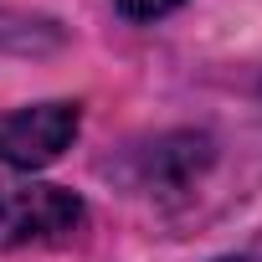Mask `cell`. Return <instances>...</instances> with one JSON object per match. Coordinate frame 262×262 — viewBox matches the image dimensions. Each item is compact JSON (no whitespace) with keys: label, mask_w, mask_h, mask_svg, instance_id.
<instances>
[{"label":"cell","mask_w":262,"mask_h":262,"mask_svg":"<svg viewBox=\"0 0 262 262\" xmlns=\"http://www.w3.org/2000/svg\"><path fill=\"white\" fill-rule=\"evenodd\" d=\"M82 221H88V206L67 185H47V180H6L0 185V252L77 236Z\"/></svg>","instance_id":"6da1fadb"},{"label":"cell","mask_w":262,"mask_h":262,"mask_svg":"<svg viewBox=\"0 0 262 262\" xmlns=\"http://www.w3.org/2000/svg\"><path fill=\"white\" fill-rule=\"evenodd\" d=\"M77 123H82V108L67 98L0 113V165L41 170V165L62 160V149L77 139Z\"/></svg>","instance_id":"7a4b0ae2"},{"label":"cell","mask_w":262,"mask_h":262,"mask_svg":"<svg viewBox=\"0 0 262 262\" xmlns=\"http://www.w3.org/2000/svg\"><path fill=\"white\" fill-rule=\"evenodd\" d=\"M175 6H185V0H118V11H123L128 21H160V16H170Z\"/></svg>","instance_id":"3957f363"},{"label":"cell","mask_w":262,"mask_h":262,"mask_svg":"<svg viewBox=\"0 0 262 262\" xmlns=\"http://www.w3.org/2000/svg\"><path fill=\"white\" fill-rule=\"evenodd\" d=\"M216 262H262V247H247V252H231V257H216Z\"/></svg>","instance_id":"277c9868"}]
</instances>
